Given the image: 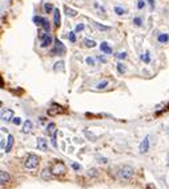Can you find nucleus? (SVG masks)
I'll return each mask as SVG.
<instances>
[{"mask_svg": "<svg viewBox=\"0 0 169 189\" xmlns=\"http://www.w3.org/2000/svg\"><path fill=\"white\" fill-rule=\"evenodd\" d=\"M85 63H87L89 67H95V59L91 56H88V57H85Z\"/></svg>", "mask_w": 169, "mask_h": 189, "instance_id": "31", "label": "nucleus"}, {"mask_svg": "<svg viewBox=\"0 0 169 189\" xmlns=\"http://www.w3.org/2000/svg\"><path fill=\"white\" fill-rule=\"evenodd\" d=\"M65 54V47L60 40H55V49L52 51V56L55 55H64Z\"/></svg>", "mask_w": 169, "mask_h": 189, "instance_id": "4", "label": "nucleus"}, {"mask_svg": "<svg viewBox=\"0 0 169 189\" xmlns=\"http://www.w3.org/2000/svg\"><path fill=\"white\" fill-rule=\"evenodd\" d=\"M52 43H53L52 36H51L49 33H47V35L44 36L43 40H40V47L41 48H47V47H49V45H52Z\"/></svg>", "mask_w": 169, "mask_h": 189, "instance_id": "7", "label": "nucleus"}, {"mask_svg": "<svg viewBox=\"0 0 169 189\" xmlns=\"http://www.w3.org/2000/svg\"><path fill=\"white\" fill-rule=\"evenodd\" d=\"M13 119V112L11 109H1V121L3 123H10Z\"/></svg>", "mask_w": 169, "mask_h": 189, "instance_id": "5", "label": "nucleus"}, {"mask_svg": "<svg viewBox=\"0 0 169 189\" xmlns=\"http://www.w3.org/2000/svg\"><path fill=\"white\" fill-rule=\"evenodd\" d=\"M43 8H44V12H45V13H51V12H53V11H55V8H53V6L51 3H45L43 6Z\"/></svg>", "mask_w": 169, "mask_h": 189, "instance_id": "18", "label": "nucleus"}, {"mask_svg": "<svg viewBox=\"0 0 169 189\" xmlns=\"http://www.w3.org/2000/svg\"><path fill=\"white\" fill-rule=\"evenodd\" d=\"M168 165H169V161H168Z\"/></svg>", "mask_w": 169, "mask_h": 189, "instance_id": "44", "label": "nucleus"}, {"mask_svg": "<svg viewBox=\"0 0 169 189\" xmlns=\"http://www.w3.org/2000/svg\"><path fill=\"white\" fill-rule=\"evenodd\" d=\"M65 13L68 16H71V17H75V16H77V11L73 10V8H69V7H65Z\"/></svg>", "mask_w": 169, "mask_h": 189, "instance_id": "19", "label": "nucleus"}, {"mask_svg": "<svg viewBox=\"0 0 169 189\" xmlns=\"http://www.w3.org/2000/svg\"><path fill=\"white\" fill-rule=\"evenodd\" d=\"M148 148H149V137H145L144 140H143V142L140 144V152L141 153H145V152H148Z\"/></svg>", "mask_w": 169, "mask_h": 189, "instance_id": "9", "label": "nucleus"}, {"mask_svg": "<svg viewBox=\"0 0 169 189\" xmlns=\"http://www.w3.org/2000/svg\"><path fill=\"white\" fill-rule=\"evenodd\" d=\"M53 69L55 71H64V61H57L56 64H55V67H53Z\"/></svg>", "mask_w": 169, "mask_h": 189, "instance_id": "21", "label": "nucleus"}, {"mask_svg": "<svg viewBox=\"0 0 169 189\" xmlns=\"http://www.w3.org/2000/svg\"><path fill=\"white\" fill-rule=\"evenodd\" d=\"M117 71H119V73H120V75H122V73H124V72H125V71H127L125 65H124V64H122V63H119V64H117Z\"/></svg>", "mask_w": 169, "mask_h": 189, "instance_id": "29", "label": "nucleus"}, {"mask_svg": "<svg viewBox=\"0 0 169 189\" xmlns=\"http://www.w3.org/2000/svg\"><path fill=\"white\" fill-rule=\"evenodd\" d=\"M168 40H169V36L166 35V33H160V35L157 36V41L161 43V44H165Z\"/></svg>", "mask_w": 169, "mask_h": 189, "instance_id": "17", "label": "nucleus"}, {"mask_svg": "<svg viewBox=\"0 0 169 189\" xmlns=\"http://www.w3.org/2000/svg\"><path fill=\"white\" fill-rule=\"evenodd\" d=\"M141 60L144 61V63H147V64H149L150 63V57H149V52H145V54H143L141 55Z\"/></svg>", "mask_w": 169, "mask_h": 189, "instance_id": "23", "label": "nucleus"}, {"mask_svg": "<svg viewBox=\"0 0 169 189\" xmlns=\"http://www.w3.org/2000/svg\"><path fill=\"white\" fill-rule=\"evenodd\" d=\"M12 123L15 124V125H20V124H22V120H20V117H13Z\"/></svg>", "mask_w": 169, "mask_h": 189, "instance_id": "38", "label": "nucleus"}, {"mask_svg": "<svg viewBox=\"0 0 169 189\" xmlns=\"http://www.w3.org/2000/svg\"><path fill=\"white\" fill-rule=\"evenodd\" d=\"M39 161H40V158L36 156V154H28L27 157H25L24 160V168L25 169H35V168H38L39 165Z\"/></svg>", "mask_w": 169, "mask_h": 189, "instance_id": "1", "label": "nucleus"}, {"mask_svg": "<svg viewBox=\"0 0 169 189\" xmlns=\"http://www.w3.org/2000/svg\"><path fill=\"white\" fill-rule=\"evenodd\" d=\"M55 128H56V125H55V123H49L47 125V129H45V132H47V135L48 136H52L53 133L56 132V129H55Z\"/></svg>", "mask_w": 169, "mask_h": 189, "instance_id": "13", "label": "nucleus"}, {"mask_svg": "<svg viewBox=\"0 0 169 189\" xmlns=\"http://www.w3.org/2000/svg\"><path fill=\"white\" fill-rule=\"evenodd\" d=\"M97 60H99V61H101V63H106V59L104 56H97Z\"/></svg>", "mask_w": 169, "mask_h": 189, "instance_id": "41", "label": "nucleus"}, {"mask_svg": "<svg viewBox=\"0 0 169 189\" xmlns=\"http://www.w3.org/2000/svg\"><path fill=\"white\" fill-rule=\"evenodd\" d=\"M133 172H135V170H133L132 167L124 165V167L120 168L119 176H120V179H122V180H129V179H132V176H133Z\"/></svg>", "mask_w": 169, "mask_h": 189, "instance_id": "3", "label": "nucleus"}, {"mask_svg": "<svg viewBox=\"0 0 169 189\" xmlns=\"http://www.w3.org/2000/svg\"><path fill=\"white\" fill-rule=\"evenodd\" d=\"M95 27H96L97 29H100V31H109V27H106V25H103L100 24V23H95Z\"/></svg>", "mask_w": 169, "mask_h": 189, "instance_id": "25", "label": "nucleus"}, {"mask_svg": "<svg viewBox=\"0 0 169 189\" xmlns=\"http://www.w3.org/2000/svg\"><path fill=\"white\" fill-rule=\"evenodd\" d=\"M115 12H116L119 16H121V15H125L127 11L124 10V8H121V7H115Z\"/></svg>", "mask_w": 169, "mask_h": 189, "instance_id": "30", "label": "nucleus"}, {"mask_svg": "<svg viewBox=\"0 0 169 189\" xmlns=\"http://www.w3.org/2000/svg\"><path fill=\"white\" fill-rule=\"evenodd\" d=\"M56 133L57 132H55L52 135V139H51V142H52V147H55V148H57V141H56Z\"/></svg>", "mask_w": 169, "mask_h": 189, "instance_id": "33", "label": "nucleus"}, {"mask_svg": "<svg viewBox=\"0 0 169 189\" xmlns=\"http://www.w3.org/2000/svg\"><path fill=\"white\" fill-rule=\"evenodd\" d=\"M36 145H38V149H40V151H43V152H47L48 142H47V140L44 139V137H39L38 141H36Z\"/></svg>", "mask_w": 169, "mask_h": 189, "instance_id": "8", "label": "nucleus"}, {"mask_svg": "<svg viewBox=\"0 0 169 189\" xmlns=\"http://www.w3.org/2000/svg\"><path fill=\"white\" fill-rule=\"evenodd\" d=\"M31 131H32V123L29 120H27V121H24V124H23V132L29 133Z\"/></svg>", "mask_w": 169, "mask_h": 189, "instance_id": "14", "label": "nucleus"}, {"mask_svg": "<svg viewBox=\"0 0 169 189\" xmlns=\"http://www.w3.org/2000/svg\"><path fill=\"white\" fill-rule=\"evenodd\" d=\"M68 39L71 43H75L76 41V36H75V32H69V35H68Z\"/></svg>", "mask_w": 169, "mask_h": 189, "instance_id": "36", "label": "nucleus"}, {"mask_svg": "<svg viewBox=\"0 0 169 189\" xmlns=\"http://www.w3.org/2000/svg\"><path fill=\"white\" fill-rule=\"evenodd\" d=\"M41 27H43L44 31H47V32H49V31H51V24H49V22H48L47 19L44 20V23H43V25H41Z\"/></svg>", "mask_w": 169, "mask_h": 189, "instance_id": "28", "label": "nucleus"}, {"mask_svg": "<svg viewBox=\"0 0 169 189\" xmlns=\"http://www.w3.org/2000/svg\"><path fill=\"white\" fill-rule=\"evenodd\" d=\"M108 84H109V81H108V80H103L101 83H99V84L96 85V88H97V89H104Z\"/></svg>", "mask_w": 169, "mask_h": 189, "instance_id": "27", "label": "nucleus"}, {"mask_svg": "<svg viewBox=\"0 0 169 189\" xmlns=\"http://www.w3.org/2000/svg\"><path fill=\"white\" fill-rule=\"evenodd\" d=\"M88 177H97L99 176V172H97V169H95V168H92V169L88 170Z\"/></svg>", "mask_w": 169, "mask_h": 189, "instance_id": "26", "label": "nucleus"}, {"mask_svg": "<svg viewBox=\"0 0 169 189\" xmlns=\"http://www.w3.org/2000/svg\"><path fill=\"white\" fill-rule=\"evenodd\" d=\"M72 168H73V169H76V170H80V169H81V167H80L79 164H76V163H73V164H72Z\"/></svg>", "mask_w": 169, "mask_h": 189, "instance_id": "40", "label": "nucleus"}, {"mask_svg": "<svg viewBox=\"0 0 169 189\" xmlns=\"http://www.w3.org/2000/svg\"><path fill=\"white\" fill-rule=\"evenodd\" d=\"M61 112H63V108L57 104H52L51 108H48V115L49 116H56V115L61 113Z\"/></svg>", "mask_w": 169, "mask_h": 189, "instance_id": "6", "label": "nucleus"}, {"mask_svg": "<svg viewBox=\"0 0 169 189\" xmlns=\"http://www.w3.org/2000/svg\"><path fill=\"white\" fill-rule=\"evenodd\" d=\"M8 180H10V174L6 170H0V184L4 185L6 183H8Z\"/></svg>", "mask_w": 169, "mask_h": 189, "instance_id": "11", "label": "nucleus"}, {"mask_svg": "<svg viewBox=\"0 0 169 189\" xmlns=\"http://www.w3.org/2000/svg\"><path fill=\"white\" fill-rule=\"evenodd\" d=\"M96 158L99 160V163H103V164H106V163H108V160H106L105 157H100V156H96Z\"/></svg>", "mask_w": 169, "mask_h": 189, "instance_id": "39", "label": "nucleus"}, {"mask_svg": "<svg viewBox=\"0 0 169 189\" xmlns=\"http://www.w3.org/2000/svg\"><path fill=\"white\" fill-rule=\"evenodd\" d=\"M147 189H156V188H154V186L153 185H149V186H148V188Z\"/></svg>", "mask_w": 169, "mask_h": 189, "instance_id": "43", "label": "nucleus"}, {"mask_svg": "<svg viewBox=\"0 0 169 189\" xmlns=\"http://www.w3.org/2000/svg\"><path fill=\"white\" fill-rule=\"evenodd\" d=\"M13 145V136H8L7 137V147H6V153H8V152L11 151V148H12Z\"/></svg>", "mask_w": 169, "mask_h": 189, "instance_id": "16", "label": "nucleus"}, {"mask_svg": "<svg viewBox=\"0 0 169 189\" xmlns=\"http://www.w3.org/2000/svg\"><path fill=\"white\" fill-rule=\"evenodd\" d=\"M85 28V25L83 24V23H80V24H77L76 25V28H75V32H81L83 29Z\"/></svg>", "mask_w": 169, "mask_h": 189, "instance_id": "35", "label": "nucleus"}, {"mask_svg": "<svg viewBox=\"0 0 169 189\" xmlns=\"http://www.w3.org/2000/svg\"><path fill=\"white\" fill-rule=\"evenodd\" d=\"M133 24H135L136 27H141V25H143V19H141V17H133Z\"/></svg>", "mask_w": 169, "mask_h": 189, "instance_id": "32", "label": "nucleus"}, {"mask_svg": "<svg viewBox=\"0 0 169 189\" xmlns=\"http://www.w3.org/2000/svg\"><path fill=\"white\" fill-rule=\"evenodd\" d=\"M144 7H145V1H144V0H138V1H137V8H138V10H143Z\"/></svg>", "mask_w": 169, "mask_h": 189, "instance_id": "37", "label": "nucleus"}, {"mask_svg": "<svg viewBox=\"0 0 169 189\" xmlns=\"http://www.w3.org/2000/svg\"><path fill=\"white\" fill-rule=\"evenodd\" d=\"M100 49H101V52H104V54H106V55L112 54V48L108 45V43H106V41H103V43L100 44Z\"/></svg>", "mask_w": 169, "mask_h": 189, "instance_id": "10", "label": "nucleus"}, {"mask_svg": "<svg viewBox=\"0 0 169 189\" xmlns=\"http://www.w3.org/2000/svg\"><path fill=\"white\" fill-rule=\"evenodd\" d=\"M148 1H149L150 7H152V8H153V7H154V1H153V0H148Z\"/></svg>", "mask_w": 169, "mask_h": 189, "instance_id": "42", "label": "nucleus"}, {"mask_svg": "<svg viewBox=\"0 0 169 189\" xmlns=\"http://www.w3.org/2000/svg\"><path fill=\"white\" fill-rule=\"evenodd\" d=\"M44 17H41V16H35L33 17V22H35V24L36 25H39V27H41L43 25V23H44Z\"/></svg>", "mask_w": 169, "mask_h": 189, "instance_id": "20", "label": "nucleus"}, {"mask_svg": "<svg viewBox=\"0 0 169 189\" xmlns=\"http://www.w3.org/2000/svg\"><path fill=\"white\" fill-rule=\"evenodd\" d=\"M84 44H85V47H88V48H95V47H96V41L89 40V39H85Z\"/></svg>", "mask_w": 169, "mask_h": 189, "instance_id": "22", "label": "nucleus"}, {"mask_svg": "<svg viewBox=\"0 0 169 189\" xmlns=\"http://www.w3.org/2000/svg\"><path fill=\"white\" fill-rule=\"evenodd\" d=\"M53 22H55V25H57V27L60 25V11L57 8H55V11H53Z\"/></svg>", "mask_w": 169, "mask_h": 189, "instance_id": "15", "label": "nucleus"}, {"mask_svg": "<svg viewBox=\"0 0 169 189\" xmlns=\"http://www.w3.org/2000/svg\"><path fill=\"white\" fill-rule=\"evenodd\" d=\"M115 56H116L117 59H120V60H124L127 57V54H125V52H117Z\"/></svg>", "mask_w": 169, "mask_h": 189, "instance_id": "34", "label": "nucleus"}, {"mask_svg": "<svg viewBox=\"0 0 169 189\" xmlns=\"http://www.w3.org/2000/svg\"><path fill=\"white\" fill-rule=\"evenodd\" d=\"M84 135L87 136L88 139L91 140V141H96V136L93 135V133H91L89 131H87V129H84Z\"/></svg>", "mask_w": 169, "mask_h": 189, "instance_id": "24", "label": "nucleus"}, {"mask_svg": "<svg viewBox=\"0 0 169 189\" xmlns=\"http://www.w3.org/2000/svg\"><path fill=\"white\" fill-rule=\"evenodd\" d=\"M52 176H53V173L51 169H44L43 172H41V179L43 180H51Z\"/></svg>", "mask_w": 169, "mask_h": 189, "instance_id": "12", "label": "nucleus"}, {"mask_svg": "<svg viewBox=\"0 0 169 189\" xmlns=\"http://www.w3.org/2000/svg\"><path fill=\"white\" fill-rule=\"evenodd\" d=\"M51 170H52L53 176H61L67 172V167L64 163L61 161H56V163H53L52 167H51Z\"/></svg>", "mask_w": 169, "mask_h": 189, "instance_id": "2", "label": "nucleus"}]
</instances>
